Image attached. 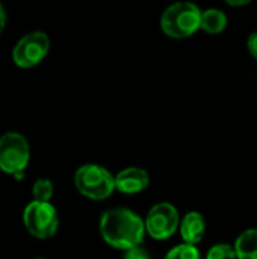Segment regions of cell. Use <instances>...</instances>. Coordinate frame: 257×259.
Returning a JSON list of instances; mask_svg holds the SVG:
<instances>
[{
	"label": "cell",
	"instance_id": "16",
	"mask_svg": "<svg viewBox=\"0 0 257 259\" xmlns=\"http://www.w3.org/2000/svg\"><path fill=\"white\" fill-rule=\"evenodd\" d=\"M247 47H248V52L257 59V32L250 33V36L247 39Z\"/></svg>",
	"mask_w": 257,
	"mask_h": 259
},
{
	"label": "cell",
	"instance_id": "1",
	"mask_svg": "<svg viewBox=\"0 0 257 259\" xmlns=\"http://www.w3.org/2000/svg\"><path fill=\"white\" fill-rule=\"evenodd\" d=\"M101 238L118 250H129L142 244L145 237L144 220L127 208L105 211L98 222Z\"/></svg>",
	"mask_w": 257,
	"mask_h": 259
},
{
	"label": "cell",
	"instance_id": "4",
	"mask_svg": "<svg viewBox=\"0 0 257 259\" xmlns=\"http://www.w3.org/2000/svg\"><path fill=\"white\" fill-rule=\"evenodd\" d=\"M30 161V146L24 135L6 132L0 137V170L17 181L24 178Z\"/></svg>",
	"mask_w": 257,
	"mask_h": 259
},
{
	"label": "cell",
	"instance_id": "17",
	"mask_svg": "<svg viewBox=\"0 0 257 259\" xmlns=\"http://www.w3.org/2000/svg\"><path fill=\"white\" fill-rule=\"evenodd\" d=\"M5 26H6V11H5L3 5L0 3V33L3 32Z\"/></svg>",
	"mask_w": 257,
	"mask_h": 259
},
{
	"label": "cell",
	"instance_id": "15",
	"mask_svg": "<svg viewBox=\"0 0 257 259\" xmlns=\"http://www.w3.org/2000/svg\"><path fill=\"white\" fill-rule=\"evenodd\" d=\"M123 259H151V256L145 249L138 246V247H132L129 250H124V258Z\"/></svg>",
	"mask_w": 257,
	"mask_h": 259
},
{
	"label": "cell",
	"instance_id": "19",
	"mask_svg": "<svg viewBox=\"0 0 257 259\" xmlns=\"http://www.w3.org/2000/svg\"><path fill=\"white\" fill-rule=\"evenodd\" d=\"M35 259H45V258H35Z\"/></svg>",
	"mask_w": 257,
	"mask_h": 259
},
{
	"label": "cell",
	"instance_id": "6",
	"mask_svg": "<svg viewBox=\"0 0 257 259\" xmlns=\"http://www.w3.org/2000/svg\"><path fill=\"white\" fill-rule=\"evenodd\" d=\"M179 211L174 205L168 202H159L153 205L144 220L145 234L159 241L171 238L179 229Z\"/></svg>",
	"mask_w": 257,
	"mask_h": 259
},
{
	"label": "cell",
	"instance_id": "18",
	"mask_svg": "<svg viewBox=\"0 0 257 259\" xmlns=\"http://www.w3.org/2000/svg\"><path fill=\"white\" fill-rule=\"evenodd\" d=\"M227 5H230V6H245V5H248L251 0H224Z\"/></svg>",
	"mask_w": 257,
	"mask_h": 259
},
{
	"label": "cell",
	"instance_id": "11",
	"mask_svg": "<svg viewBox=\"0 0 257 259\" xmlns=\"http://www.w3.org/2000/svg\"><path fill=\"white\" fill-rule=\"evenodd\" d=\"M233 249L238 259H257V229L244 231L238 237Z\"/></svg>",
	"mask_w": 257,
	"mask_h": 259
},
{
	"label": "cell",
	"instance_id": "7",
	"mask_svg": "<svg viewBox=\"0 0 257 259\" xmlns=\"http://www.w3.org/2000/svg\"><path fill=\"white\" fill-rule=\"evenodd\" d=\"M50 50L48 35L41 30L26 33L15 44L12 50V59L20 68H32L38 65Z\"/></svg>",
	"mask_w": 257,
	"mask_h": 259
},
{
	"label": "cell",
	"instance_id": "14",
	"mask_svg": "<svg viewBox=\"0 0 257 259\" xmlns=\"http://www.w3.org/2000/svg\"><path fill=\"white\" fill-rule=\"evenodd\" d=\"M206 259H236L235 249L227 243L215 244L209 249Z\"/></svg>",
	"mask_w": 257,
	"mask_h": 259
},
{
	"label": "cell",
	"instance_id": "9",
	"mask_svg": "<svg viewBox=\"0 0 257 259\" xmlns=\"http://www.w3.org/2000/svg\"><path fill=\"white\" fill-rule=\"evenodd\" d=\"M179 229H180V235H182L183 243L195 246L204 237L206 220H204V217L200 212L191 211V212L185 214V217L179 223Z\"/></svg>",
	"mask_w": 257,
	"mask_h": 259
},
{
	"label": "cell",
	"instance_id": "5",
	"mask_svg": "<svg viewBox=\"0 0 257 259\" xmlns=\"http://www.w3.org/2000/svg\"><path fill=\"white\" fill-rule=\"evenodd\" d=\"M23 225L33 238L48 240L58 232L59 228L56 208L50 202L32 200L23 211Z\"/></svg>",
	"mask_w": 257,
	"mask_h": 259
},
{
	"label": "cell",
	"instance_id": "3",
	"mask_svg": "<svg viewBox=\"0 0 257 259\" xmlns=\"http://www.w3.org/2000/svg\"><path fill=\"white\" fill-rule=\"evenodd\" d=\"M74 187L89 200H106L115 191L114 175L98 164H85L74 173Z\"/></svg>",
	"mask_w": 257,
	"mask_h": 259
},
{
	"label": "cell",
	"instance_id": "10",
	"mask_svg": "<svg viewBox=\"0 0 257 259\" xmlns=\"http://www.w3.org/2000/svg\"><path fill=\"white\" fill-rule=\"evenodd\" d=\"M227 26V15L224 11L218 8H209L201 12L200 18V29H203L206 33L217 35L221 33Z\"/></svg>",
	"mask_w": 257,
	"mask_h": 259
},
{
	"label": "cell",
	"instance_id": "13",
	"mask_svg": "<svg viewBox=\"0 0 257 259\" xmlns=\"http://www.w3.org/2000/svg\"><path fill=\"white\" fill-rule=\"evenodd\" d=\"M164 259H201V256L195 246L183 243V244L173 247Z\"/></svg>",
	"mask_w": 257,
	"mask_h": 259
},
{
	"label": "cell",
	"instance_id": "2",
	"mask_svg": "<svg viewBox=\"0 0 257 259\" xmlns=\"http://www.w3.org/2000/svg\"><path fill=\"white\" fill-rule=\"evenodd\" d=\"M201 11L192 2H176L161 17V29L170 38L183 39L200 29Z\"/></svg>",
	"mask_w": 257,
	"mask_h": 259
},
{
	"label": "cell",
	"instance_id": "12",
	"mask_svg": "<svg viewBox=\"0 0 257 259\" xmlns=\"http://www.w3.org/2000/svg\"><path fill=\"white\" fill-rule=\"evenodd\" d=\"M55 194L53 182L47 178L36 179L32 185V197L38 202H50Z\"/></svg>",
	"mask_w": 257,
	"mask_h": 259
},
{
	"label": "cell",
	"instance_id": "8",
	"mask_svg": "<svg viewBox=\"0 0 257 259\" xmlns=\"http://www.w3.org/2000/svg\"><path fill=\"white\" fill-rule=\"evenodd\" d=\"M115 190L123 194H138L147 190L150 184L148 171L141 167H127L114 176Z\"/></svg>",
	"mask_w": 257,
	"mask_h": 259
}]
</instances>
